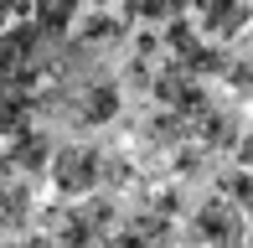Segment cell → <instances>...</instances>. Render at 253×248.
I'll return each mask as SVG.
<instances>
[{"label":"cell","mask_w":253,"mask_h":248,"mask_svg":"<svg viewBox=\"0 0 253 248\" xmlns=\"http://www.w3.org/2000/svg\"><path fill=\"white\" fill-rule=\"evenodd\" d=\"M119 16L129 26H145V31H166L170 21L191 16V0H119Z\"/></svg>","instance_id":"5b68a950"},{"label":"cell","mask_w":253,"mask_h":248,"mask_svg":"<svg viewBox=\"0 0 253 248\" xmlns=\"http://www.w3.org/2000/svg\"><path fill=\"white\" fill-rule=\"evenodd\" d=\"M191 21H197L212 41L233 47L253 26V0H191Z\"/></svg>","instance_id":"277c9868"},{"label":"cell","mask_w":253,"mask_h":248,"mask_svg":"<svg viewBox=\"0 0 253 248\" xmlns=\"http://www.w3.org/2000/svg\"><path fill=\"white\" fill-rule=\"evenodd\" d=\"M238 248H253V233H248V238H243V243H238Z\"/></svg>","instance_id":"9c48e42d"},{"label":"cell","mask_w":253,"mask_h":248,"mask_svg":"<svg viewBox=\"0 0 253 248\" xmlns=\"http://www.w3.org/2000/svg\"><path fill=\"white\" fill-rule=\"evenodd\" d=\"M119 171H129L124 155H114V150H103L98 140L78 134V140H57L47 181L57 186L62 202H83V197H93V191H114V176Z\"/></svg>","instance_id":"6da1fadb"},{"label":"cell","mask_w":253,"mask_h":248,"mask_svg":"<svg viewBox=\"0 0 253 248\" xmlns=\"http://www.w3.org/2000/svg\"><path fill=\"white\" fill-rule=\"evenodd\" d=\"M10 26V10H5V0H0V31H5Z\"/></svg>","instance_id":"ba28073f"},{"label":"cell","mask_w":253,"mask_h":248,"mask_svg":"<svg viewBox=\"0 0 253 248\" xmlns=\"http://www.w3.org/2000/svg\"><path fill=\"white\" fill-rule=\"evenodd\" d=\"M233 165H248V171H253V124H243V134H238V145H233Z\"/></svg>","instance_id":"52a82bcc"},{"label":"cell","mask_w":253,"mask_h":248,"mask_svg":"<svg viewBox=\"0 0 253 248\" xmlns=\"http://www.w3.org/2000/svg\"><path fill=\"white\" fill-rule=\"evenodd\" d=\"M52 104H62V119L73 124L78 134H98L109 129L114 119L124 114V83L114 73H83V78H67L57 93H42Z\"/></svg>","instance_id":"7a4b0ae2"},{"label":"cell","mask_w":253,"mask_h":248,"mask_svg":"<svg viewBox=\"0 0 253 248\" xmlns=\"http://www.w3.org/2000/svg\"><path fill=\"white\" fill-rule=\"evenodd\" d=\"M78 5H88V0H78Z\"/></svg>","instance_id":"30bf717a"},{"label":"cell","mask_w":253,"mask_h":248,"mask_svg":"<svg viewBox=\"0 0 253 248\" xmlns=\"http://www.w3.org/2000/svg\"><path fill=\"white\" fill-rule=\"evenodd\" d=\"M222 191L243 207V217H248V228H253V171H248V165H233V171L222 176Z\"/></svg>","instance_id":"8992f818"},{"label":"cell","mask_w":253,"mask_h":248,"mask_svg":"<svg viewBox=\"0 0 253 248\" xmlns=\"http://www.w3.org/2000/svg\"><path fill=\"white\" fill-rule=\"evenodd\" d=\"M248 233L253 228H248L243 207H238L227 191H212V197H202L197 207L186 212V238L197 248H238Z\"/></svg>","instance_id":"3957f363"}]
</instances>
